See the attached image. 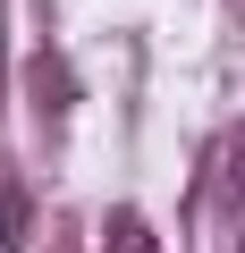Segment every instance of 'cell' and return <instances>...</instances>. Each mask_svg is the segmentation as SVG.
I'll use <instances>...</instances> for the list:
<instances>
[{
	"instance_id": "1",
	"label": "cell",
	"mask_w": 245,
	"mask_h": 253,
	"mask_svg": "<svg viewBox=\"0 0 245 253\" xmlns=\"http://www.w3.org/2000/svg\"><path fill=\"white\" fill-rule=\"evenodd\" d=\"M203 203L211 211H245V118L220 126L211 152H203Z\"/></svg>"
},
{
	"instance_id": "4",
	"label": "cell",
	"mask_w": 245,
	"mask_h": 253,
	"mask_svg": "<svg viewBox=\"0 0 245 253\" xmlns=\"http://www.w3.org/2000/svg\"><path fill=\"white\" fill-rule=\"evenodd\" d=\"M26 228H34V194H26V177H9V186H0V245H26Z\"/></svg>"
},
{
	"instance_id": "5",
	"label": "cell",
	"mask_w": 245,
	"mask_h": 253,
	"mask_svg": "<svg viewBox=\"0 0 245 253\" xmlns=\"http://www.w3.org/2000/svg\"><path fill=\"white\" fill-rule=\"evenodd\" d=\"M59 253H76V245H68V236H59Z\"/></svg>"
},
{
	"instance_id": "3",
	"label": "cell",
	"mask_w": 245,
	"mask_h": 253,
	"mask_svg": "<svg viewBox=\"0 0 245 253\" xmlns=\"http://www.w3.org/2000/svg\"><path fill=\"white\" fill-rule=\"evenodd\" d=\"M101 253H161V236H152V228H144L127 203H118V211L101 219Z\"/></svg>"
},
{
	"instance_id": "6",
	"label": "cell",
	"mask_w": 245,
	"mask_h": 253,
	"mask_svg": "<svg viewBox=\"0 0 245 253\" xmlns=\"http://www.w3.org/2000/svg\"><path fill=\"white\" fill-rule=\"evenodd\" d=\"M237 253H245V245H237Z\"/></svg>"
},
{
	"instance_id": "2",
	"label": "cell",
	"mask_w": 245,
	"mask_h": 253,
	"mask_svg": "<svg viewBox=\"0 0 245 253\" xmlns=\"http://www.w3.org/2000/svg\"><path fill=\"white\" fill-rule=\"evenodd\" d=\"M26 93H34V118H51V126L68 118V101H76V76L59 68V51H34V59H26Z\"/></svg>"
}]
</instances>
